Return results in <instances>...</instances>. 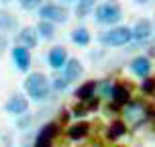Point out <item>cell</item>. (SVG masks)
<instances>
[{
  "label": "cell",
  "mask_w": 155,
  "mask_h": 147,
  "mask_svg": "<svg viewBox=\"0 0 155 147\" xmlns=\"http://www.w3.org/2000/svg\"><path fill=\"white\" fill-rule=\"evenodd\" d=\"M49 88H51V82H49V78H47L45 74H41V72H33V74H29V78L25 80V90H27L29 96L35 98V100L47 98Z\"/></svg>",
  "instance_id": "cell-1"
},
{
  "label": "cell",
  "mask_w": 155,
  "mask_h": 147,
  "mask_svg": "<svg viewBox=\"0 0 155 147\" xmlns=\"http://www.w3.org/2000/svg\"><path fill=\"white\" fill-rule=\"evenodd\" d=\"M100 43L106 47H123L133 39V31L129 27H112L108 31L100 33Z\"/></svg>",
  "instance_id": "cell-2"
},
{
  "label": "cell",
  "mask_w": 155,
  "mask_h": 147,
  "mask_svg": "<svg viewBox=\"0 0 155 147\" xmlns=\"http://www.w3.org/2000/svg\"><path fill=\"white\" fill-rule=\"evenodd\" d=\"M94 16H96V21L100 25H116L123 18V10L118 6V2L110 0V2H104V4H100L96 8Z\"/></svg>",
  "instance_id": "cell-3"
},
{
  "label": "cell",
  "mask_w": 155,
  "mask_h": 147,
  "mask_svg": "<svg viewBox=\"0 0 155 147\" xmlns=\"http://www.w3.org/2000/svg\"><path fill=\"white\" fill-rule=\"evenodd\" d=\"M68 8L61 4H53V2H47L43 6H39V16L41 21H51V23H65L68 21Z\"/></svg>",
  "instance_id": "cell-4"
},
{
  "label": "cell",
  "mask_w": 155,
  "mask_h": 147,
  "mask_svg": "<svg viewBox=\"0 0 155 147\" xmlns=\"http://www.w3.org/2000/svg\"><path fill=\"white\" fill-rule=\"evenodd\" d=\"M57 133H59V125H57V123L45 125V127L39 131V135H37V139H35V145H33V147H51L53 139L57 137Z\"/></svg>",
  "instance_id": "cell-5"
},
{
  "label": "cell",
  "mask_w": 155,
  "mask_h": 147,
  "mask_svg": "<svg viewBox=\"0 0 155 147\" xmlns=\"http://www.w3.org/2000/svg\"><path fill=\"white\" fill-rule=\"evenodd\" d=\"M12 59H15L16 68L21 72H27L29 65H31V49H27V47H23V45L12 47Z\"/></svg>",
  "instance_id": "cell-6"
},
{
  "label": "cell",
  "mask_w": 155,
  "mask_h": 147,
  "mask_svg": "<svg viewBox=\"0 0 155 147\" xmlns=\"http://www.w3.org/2000/svg\"><path fill=\"white\" fill-rule=\"evenodd\" d=\"M84 74V68H82V62L78 59V57H68V62L63 65V78L68 80V82H76L78 78Z\"/></svg>",
  "instance_id": "cell-7"
},
{
  "label": "cell",
  "mask_w": 155,
  "mask_h": 147,
  "mask_svg": "<svg viewBox=\"0 0 155 147\" xmlns=\"http://www.w3.org/2000/svg\"><path fill=\"white\" fill-rule=\"evenodd\" d=\"M18 39V45L27 47V49H35L39 43V35H37V29H33V27H23L21 33L16 35Z\"/></svg>",
  "instance_id": "cell-8"
},
{
  "label": "cell",
  "mask_w": 155,
  "mask_h": 147,
  "mask_svg": "<svg viewBox=\"0 0 155 147\" xmlns=\"http://www.w3.org/2000/svg\"><path fill=\"white\" fill-rule=\"evenodd\" d=\"M65 62H68V49L65 47L57 45L49 51V65L53 70H61L63 65H65Z\"/></svg>",
  "instance_id": "cell-9"
},
{
  "label": "cell",
  "mask_w": 155,
  "mask_h": 147,
  "mask_svg": "<svg viewBox=\"0 0 155 147\" xmlns=\"http://www.w3.org/2000/svg\"><path fill=\"white\" fill-rule=\"evenodd\" d=\"M133 31V39H137V41H145V39L151 37V33H153V25H151V21H147V18H141V21H137V25L131 29Z\"/></svg>",
  "instance_id": "cell-10"
},
{
  "label": "cell",
  "mask_w": 155,
  "mask_h": 147,
  "mask_svg": "<svg viewBox=\"0 0 155 147\" xmlns=\"http://www.w3.org/2000/svg\"><path fill=\"white\" fill-rule=\"evenodd\" d=\"M131 70L135 76L139 78H145L149 76V72H151V59L149 57H145V55H139V57H135L131 62Z\"/></svg>",
  "instance_id": "cell-11"
},
{
  "label": "cell",
  "mask_w": 155,
  "mask_h": 147,
  "mask_svg": "<svg viewBox=\"0 0 155 147\" xmlns=\"http://www.w3.org/2000/svg\"><path fill=\"white\" fill-rule=\"evenodd\" d=\"M6 112H10V115H23V112H27V109H29V102H27V98H23L21 94H15L10 100L6 102Z\"/></svg>",
  "instance_id": "cell-12"
},
{
  "label": "cell",
  "mask_w": 155,
  "mask_h": 147,
  "mask_svg": "<svg viewBox=\"0 0 155 147\" xmlns=\"http://www.w3.org/2000/svg\"><path fill=\"white\" fill-rule=\"evenodd\" d=\"M110 98L116 106H123V104H129L131 102V94L127 90V86L123 84H112V92H110Z\"/></svg>",
  "instance_id": "cell-13"
},
{
  "label": "cell",
  "mask_w": 155,
  "mask_h": 147,
  "mask_svg": "<svg viewBox=\"0 0 155 147\" xmlns=\"http://www.w3.org/2000/svg\"><path fill=\"white\" fill-rule=\"evenodd\" d=\"M88 133H90V125L88 123H78V125H71L70 129H68V137H70L71 141H80V139H84Z\"/></svg>",
  "instance_id": "cell-14"
},
{
  "label": "cell",
  "mask_w": 155,
  "mask_h": 147,
  "mask_svg": "<svg viewBox=\"0 0 155 147\" xmlns=\"http://www.w3.org/2000/svg\"><path fill=\"white\" fill-rule=\"evenodd\" d=\"M96 88H98V82H84V84L76 90V98L78 100H88V98H92L94 92H96Z\"/></svg>",
  "instance_id": "cell-15"
},
{
  "label": "cell",
  "mask_w": 155,
  "mask_h": 147,
  "mask_svg": "<svg viewBox=\"0 0 155 147\" xmlns=\"http://www.w3.org/2000/svg\"><path fill=\"white\" fill-rule=\"evenodd\" d=\"M82 104H78L76 109H74V115L76 116H84L86 112H92V110L98 109V98H88V100H80Z\"/></svg>",
  "instance_id": "cell-16"
},
{
  "label": "cell",
  "mask_w": 155,
  "mask_h": 147,
  "mask_svg": "<svg viewBox=\"0 0 155 147\" xmlns=\"http://www.w3.org/2000/svg\"><path fill=\"white\" fill-rule=\"evenodd\" d=\"M76 15L80 16V18H84V16H88L90 12L94 10V6H96V2L98 0H76Z\"/></svg>",
  "instance_id": "cell-17"
},
{
  "label": "cell",
  "mask_w": 155,
  "mask_h": 147,
  "mask_svg": "<svg viewBox=\"0 0 155 147\" xmlns=\"http://www.w3.org/2000/svg\"><path fill=\"white\" fill-rule=\"evenodd\" d=\"M37 35H41L43 39H53L55 37V23H51V21H41V23L37 25Z\"/></svg>",
  "instance_id": "cell-18"
},
{
  "label": "cell",
  "mask_w": 155,
  "mask_h": 147,
  "mask_svg": "<svg viewBox=\"0 0 155 147\" xmlns=\"http://www.w3.org/2000/svg\"><path fill=\"white\" fill-rule=\"evenodd\" d=\"M106 135H108V139H112V141L120 139L123 135H127V125H124L123 121H114V123L108 127V133H106Z\"/></svg>",
  "instance_id": "cell-19"
},
{
  "label": "cell",
  "mask_w": 155,
  "mask_h": 147,
  "mask_svg": "<svg viewBox=\"0 0 155 147\" xmlns=\"http://www.w3.org/2000/svg\"><path fill=\"white\" fill-rule=\"evenodd\" d=\"M71 41L76 43V45H88L90 43V33H88V29H84V27H80V29H76V31L71 33Z\"/></svg>",
  "instance_id": "cell-20"
},
{
  "label": "cell",
  "mask_w": 155,
  "mask_h": 147,
  "mask_svg": "<svg viewBox=\"0 0 155 147\" xmlns=\"http://www.w3.org/2000/svg\"><path fill=\"white\" fill-rule=\"evenodd\" d=\"M12 27H16V21L12 18L10 15H6V12H0V29H12Z\"/></svg>",
  "instance_id": "cell-21"
},
{
  "label": "cell",
  "mask_w": 155,
  "mask_h": 147,
  "mask_svg": "<svg viewBox=\"0 0 155 147\" xmlns=\"http://www.w3.org/2000/svg\"><path fill=\"white\" fill-rule=\"evenodd\" d=\"M141 90L145 94H153L155 92V78H143V84H141Z\"/></svg>",
  "instance_id": "cell-22"
},
{
  "label": "cell",
  "mask_w": 155,
  "mask_h": 147,
  "mask_svg": "<svg viewBox=\"0 0 155 147\" xmlns=\"http://www.w3.org/2000/svg\"><path fill=\"white\" fill-rule=\"evenodd\" d=\"M18 4H21V8H25V10H33V8L41 6V0H18Z\"/></svg>",
  "instance_id": "cell-23"
},
{
  "label": "cell",
  "mask_w": 155,
  "mask_h": 147,
  "mask_svg": "<svg viewBox=\"0 0 155 147\" xmlns=\"http://www.w3.org/2000/svg\"><path fill=\"white\" fill-rule=\"evenodd\" d=\"M68 84H70V82H68L65 78H55V80H53V88H55V90H65Z\"/></svg>",
  "instance_id": "cell-24"
},
{
  "label": "cell",
  "mask_w": 155,
  "mask_h": 147,
  "mask_svg": "<svg viewBox=\"0 0 155 147\" xmlns=\"http://www.w3.org/2000/svg\"><path fill=\"white\" fill-rule=\"evenodd\" d=\"M100 90H102V94H104V96H108V94L112 92V84H110L108 80H102V84H100Z\"/></svg>",
  "instance_id": "cell-25"
},
{
  "label": "cell",
  "mask_w": 155,
  "mask_h": 147,
  "mask_svg": "<svg viewBox=\"0 0 155 147\" xmlns=\"http://www.w3.org/2000/svg\"><path fill=\"white\" fill-rule=\"evenodd\" d=\"M145 112H147V115L151 116V119H155V106H149V109L145 110Z\"/></svg>",
  "instance_id": "cell-26"
},
{
  "label": "cell",
  "mask_w": 155,
  "mask_h": 147,
  "mask_svg": "<svg viewBox=\"0 0 155 147\" xmlns=\"http://www.w3.org/2000/svg\"><path fill=\"white\" fill-rule=\"evenodd\" d=\"M137 2H141V4H143V2H147V0H137Z\"/></svg>",
  "instance_id": "cell-27"
},
{
  "label": "cell",
  "mask_w": 155,
  "mask_h": 147,
  "mask_svg": "<svg viewBox=\"0 0 155 147\" xmlns=\"http://www.w3.org/2000/svg\"><path fill=\"white\" fill-rule=\"evenodd\" d=\"M63 2H76V0H63Z\"/></svg>",
  "instance_id": "cell-28"
}]
</instances>
